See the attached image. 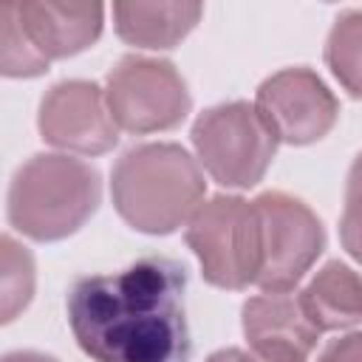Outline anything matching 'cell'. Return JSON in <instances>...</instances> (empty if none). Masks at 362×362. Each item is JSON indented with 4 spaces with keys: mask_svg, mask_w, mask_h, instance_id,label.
<instances>
[{
    "mask_svg": "<svg viewBox=\"0 0 362 362\" xmlns=\"http://www.w3.org/2000/svg\"><path fill=\"white\" fill-rule=\"evenodd\" d=\"M243 334L255 354H283L305 359L320 339V328L303 308L300 294L263 291L243 305Z\"/></svg>",
    "mask_w": 362,
    "mask_h": 362,
    "instance_id": "obj_11",
    "label": "cell"
},
{
    "mask_svg": "<svg viewBox=\"0 0 362 362\" xmlns=\"http://www.w3.org/2000/svg\"><path fill=\"white\" fill-rule=\"evenodd\" d=\"M317 362H362V331L359 334H348L342 339H334Z\"/></svg>",
    "mask_w": 362,
    "mask_h": 362,
    "instance_id": "obj_18",
    "label": "cell"
},
{
    "mask_svg": "<svg viewBox=\"0 0 362 362\" xmlns=\"http://www.w3.org/2000/svg\"><path fill=\"white\" fill-rule=\"evenodd\" d=\"M40 133L48 144L85 156L105 153L119 139L105 93L82 79L59 82L48 90L40 105Z\"/></svg>",
    "mask_w": 362,
    "mask_h": 362,
    "instance_id": "obj_9",
    "label": "cell"
},
{
    "mask_svg": "<svg viewBox=\"0 0 362 362\" xmlns=\"http://www.w3.org/2000/svg\"><path fill=\"white\" fill-rule=\"evenodd\" d=\"M105 99L116 127L127 133L167 130L189 113L187 85L164 59L124 57L107 76Z\"/></svg>",
    "mask_w": 362,
    "mask_h": 362,
    "instance_id": "obj_7",
    "label": "cell"
},
{
    "mask_svg": "<svg viewBox=\"0 0 362 362\" xmlns=\"http://www.w3.org/2000/svg\"><path fill=\"white\" fill-rule=\"evenodd\" d=\"M206 362H255V356H252V354H243V351H238V348H226V351L212 354Z\"/></svg>",
    "mask_w": 362,
    "mask_h": 362,
    "instance_id": "obj_19",
    "label": "cell"
},
{
    "mask_svg": "<svg viewBox=\"0 0 362 362\" xmlns=\"http://www.w3.org/2000/svg\"><path fill=\"white\" fill-rule=\"evenodd\" d=\"M339 238L345 249L362 263V153L356 156L351 173H348V187H345V209L339 221Z\"/></svg>",
    "mask_w": 362,
    "mask_h": 362,
    "instance_id": "obj_17",
    "label": "cell"
},
{
    "mask_svg": "<svg viewBox=\"0 0 362 362\" xmlns=\"http://www.w3.org/2000/svg\"><path fill=\"white\" fill-rule=\"evenodd\" d=\"M34 291V260L31 255L14 243V238H3V322H11L20 308L28 305Z\"/></svg>",
    "mask_w": 362,
    "mask_h": 362,
    "instance_id": "obj_15",
    "label": "cell"
},
{
    "mask_svg": "<svg viewBox=\"0 0 362 362\" xmlns=\"http://www.w3.org/2000/svg\"><path fill=\"white\" fill-rule=\"evenodd\" d=\"M252 356H255V362H305L300 356H283V354H255L252 351Z\"/></svg>",
    "mask_w": 362,
    "mask_h": 362,
    "instance_id": "obj_21",
    "label": "cell"
},
{
    "mask_svg": "<svg viewBox=\"0 0 362 362\" xmlns=\"http://www.w3.org/2000/svg\"><path fill=\"white\" fill-rule=\"evenodd\" d=\"M192 144L206 173L223 187H255L269 170L280 139L249 102L209 107L192 127Z\"/></svg>",
    "mask_w": 362,
    "mask_h": 362,
    "instance_id": "obj_4",
    "label": "cell"
},
{
    "mask_svg": "<svg viewBox=\"0 0 362 362\" xmlns=\"http://www.w3.org/2000/svg\"><path fill=\"white\" fill-rule=\"evenodd\" d=\"M6 362H57V359L42 356V354H31V351H25V354H8V356H6Z\"/></svg>",
    "mask_w": 362,
    "mask_h": 362,
    "instance_id": "obj_20",
    "label": "cell"
},
{
    "mask_svg": "<svg viewBox=\"0 0 362 362\" xmlns=\"http://www.w3.org/2000/svg\"><path fill=\"white\" fill-rule=\"evenodd\" d=\"M252 204L260 246L255 286L263 291H291L325 249L322 223L303 201L286 192H263Z\"/></svg>",
    "mask_w": 362,
    "mask_h": 362,
    "instance_id": "obj_6",
    "label": "cell"
},
{
    "mask_svg": "<svg viewBox=\"0 0 362 362\" xmlns=\"http://www.w3.org/2000/svg\"><path fill=\"white\" fill-rule=\"evenodd\" d=\"M300 300L320 334L362 322V277L339 260H331L305 286Z\"/></svg>",
    "mask_w": 362,
    "mask_h": 362,
    "instance_id": "obj_12",
    "label": "cell"
},
{
    "mask_svg": "<svg viewBox=\"0 0 362 362\" xmlns=\"http://www.w3.org/2000/svg\"><path fill=\"white\" fill-rule=\"evenodd\" d=\"M187 243L212 286L246 288L257 280L260 246L255 204L235 195H218L201 204L187 221Z\"/></svg>",
    "mask_w": 362,
    "mask_h": 362,
    "instance_id": "obj_5",
    "label": "cell"
},
{
    "mask_svg": "<svg viewBox=\"0 0 362 362\" xmlns=\"http://www.w3.org/2000/svg\"><path fill=\"white\" fill-rule=\"evenodd\" d=\"M325 62L339 85L351 96L362 99V11H345L337 17L328 34Z\"/></svg>",
    "mask_w": 362,
    "mask_h": 362,
    "instance_id": "obj_14",
    "label": "cell"
},
{
    "mask_svg": "<svg viewBox=\"0 0 362 362\" xmlns=\"http://www.w3.org/2000/svg\"><path fill=\"white\" fill-rule=\"evenodd\" d=\"M0 62L6 76H37L48 68V62L37 54V48L28 42L23 28L17 25L8 3L0 6Z\"/></svg>",
    "mask_w": 362,
    "mask_h": 362,
    "instance_id": "obj_16",
    "label": "cell"
},
{
    "mask_svg": "<svg viewBox=\"0 0 362 362\" xmlns=\"http://www.w3.org/2000/svg\"><path fill=\"white\" fill-rule=\"evenodd\" d=\"M99 206V173L71 156H34L8 189V221L28 238L59 240Z\"/></svg>",
    "mask_w": 362,
    "mask_h": 362,
    "instance_id": "obj_3",
    "label": "cell"
},
{
    "mask_svg": "<svg viewBox=\"0 0 362 362\" xmlns=\"http://www.w3.org/2000/svg\"><path fill=\"white\" fill-rule=\"evenodd\" d=\"M8 8L45 62L88 48L105 14L99 3H8Z\"/></svg>",
    "mask_w": 362,
    "mask_h": 362,
    "instance_id": "obj_10",
    "label": "cell"
},
{
    "mask_svg": "<svg viewBox=\"0 0 362 362\" xmlns=\"http://www.w3.org/2000/svg\"><path fill=\"white\" fill-rule=\"evenodd\" d=\"M184 291L187 269L158 255L119 274L79 277L68 294L76 345L96 362H189Z\"/></svg>",
    "mask_w": 362,
    "mask_h": 362,
    "instance_id": "obj_1",
    "label": "cell"
},
{
    "mask_svg": "<svg viewBox=\"0 0 362 362\" xmlns=\"http://www.w3.org/2000/svg\"><path fill=\"white\" fill-rule=\"evenodd\" d=\"M198 3H116L113 20L122 40L141 48L175 45L201 17Z\"/></svg>",
    "mask_w": 362,
    "mask_h": 362,
    "instance_id": "obj_13",
    "label": "cell"
},
{
    "mask_svg": "<svg viewBox=\"0 0 362 362\" xmlns=\"http://www.w3.org/2000/svg\"><path fill=\"white\" fill-rule=\"evenodd\" d=\"M255 107L274 130V136L288 144H308L322 139L339 113L334 93L308 68H286L269 76L257 90Z\"/></svg>",
    "mask_w": 362,
    "mask_h": 362,
    "instance_id": "obj_8",
    "label": "cell"
},
{
    "mask_svg": "<svg viewBox=\"0 0 362 362\" xmlns=\"http://www.w3.org/2000/svg\"><path fill=\"white\" fill-rule=\"evenodd\" d=\"M110 192L133 229L164 235L195 215L204 198V175L178 144H139L116 161Z\"/></svg>",
    "mask_w": 362,
    "mask_h": 362,
    "instance_id": "obj_2",
    "label": "cell"
}]
</instances>
